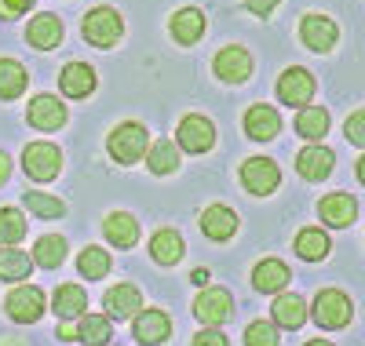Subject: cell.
<instances>
[{"label":"cell","mask_w":365,"mask_h":346,"mask_svg":"<svg viewBox=\"0 0 365 346\" xmlns=\"http://www.w3.org/2000/svg\"><path fill=\"white\" fill-rule=\"evenodd\" d=\"M143 153H146V128L143 124L128 120V124H117L110 132V157L117 164H135Z\"/></svg>","instance_id":"cell-1"},{"label":"cell","mask_w":365,"mask_h":346,"mask_svg":"<svg viewBox=\"0 0 365 346\" xmlns=\"http://www.w3.org/2000/svg\"><path fill=\"white\" fill-rule=\"evenodd\" d=\"M120 33H125V22H120V15L113 8H96L84 15V41L96 44V48H110L120 41Z\"/></svg>","instance_id":"cell-2"},{"label":"cell","mask_w":365,"mask_h":346,"mask_svg":"<svg viewBox=\"0 0 365 346\" xmlns=\"http://www.w3.org/2000/svg\"><path fill=\"white\" fill-rule=\"evenodd\" d=\"M22 168H26L29 179L51 182L58 175V168H63V153H58V146H51V142H29L26 153H22Z\"/></svg>","instance_id":"cell-3"},{"label":"cell","mask_w":365,"mask_h":346,"mask_svg":"<svg viewBox=\"0 0 365 346\" xmlns=\"http://www.w3.org/2000/svg\"><path fill=\"white\" fill-rule=\"evenodd\" d=\"M234 313V299L227 288H205L197 299H194V318L205 325V328H216L223 321H230Z\"/></svg>","instance_id":"cell-4"},{"label":"cell","mask_w":365,"mask_h":346,"mask_svg":"<svg viewBox=\"0 0 365 346\" xmlns=\"http://www.w3.org/2000/svg\"><path fill=\"white\" fill-rule=\"evenodd\" d=\"M351 313H354V306H351V299L340 288L318 292V299H314V321L322 328H344L351 321Z\"/></svg>","instance_id":"cell-5"},{"label":"cell","mask_w":365,"mask_h":346,"mask_svg":"<svg viewBox=\"0 0 365 346\" xmlns=\"http://www.w3.org/2000/svg\"><path fill=\"white\" fill-rule=\"evenodd\" d=\"M241 182H245V190L252 197H267V194L278 190L282 172L274 161H267V157H252V161H245V168H241Z\"/></svg>","instance_id":"cell-6"},{"label":"cell","mask_w":365,"mask_h":346,"mask_svg":"<svg viewBox=\"0 0 365 346\" xmlns=\"http://www.w3.org/2000/svg\"><path fill=\"white\" fill-rule=\"evenodd\" d=\"M314 88H318L314 77H311L307 70L296 66V70H285V73H282V80H278V99H282L285 106H299V110H303V106L314 99Z\"/></svg>","instance_id":"cell-7"},{"label":"cell","mask_w":365,"mask_h":346,"mask_svg":"<svg viewBox=\"0 0 365 346\" xmlns=\"http://www.w3.org/2000/svg\"><path fill=\"white\" fill-rule=\"evenodd\" d=\"M212 142H216V128H212L208 117H197V113L182 117V124H179V146L182 150L205 153V150H212Z\"/></svg>","instance_id":"cell-8"},{"label":"cell","mask_w":365,"mask_h":346,"mask_svg":"<svg viewBox=\"0 0 365 346\" xmlns=\"http://www.w3.org/2000/svg\"><path fill=\"white\" fill-rule=\"evenodd\" d=\"M252 73V55L245 48H223L216 55V77L227 84H245Z\"/></svg>","instance_id":"cell-9"},{"label":"cell","mask_w":365,"mask_h":346,"mask_svg":"<svg viewBox=\"0 0 365 346\" xmlns=\"http://www.w3.org/2000/svg\"><path fill=\"white\" fill-rule=\"evenodd\" d=\"M44 313V292L41 288H15L8 295V318H15L19 325H34L37 318Z\"/></svg>","instance_id":"cell-10"},{"label":"cell","mask_w":365,"mask_h":346,"mask_svg":"<svg viewBox=\"0 0 365 346\" xmlns=\"http://www.w3.org/2000/svg\"><path fill=\"white\" fill-rule=\"evenodd\" d=\"M26 117H29V124H34V128L55 132V128H63V124H66V106L58 103L55 95H37L34 103H29Z\"/></svg>","instance_id":"cell-11"},{"label":"cell","mask_w":365,"mask_h":346,"mask_svg":"<svg viewBox=\"0 0 365 346\" xmlns=\"http://www.w3.org/2000/svg\"><path fill=\"white\" fill-rule=\"evenodd\" d=\"M299 37H303V44H307L311 51H329L332 44H336V22L332 19H325V15H307L303 19V26H299Z\"/></svg>","instance_id":"cell-12"},{"label":"cell","mask_w":365,"mask_h":346,"mask_svg":"<svg viewBox=\"0 0 365 346\" xmlns=\"http://www.w3.org/2000/svg\"><path fill=\"white\" fill-rule=\"evenodd\" d=\"M172 335V318L165 310H146V313H135V339L146 342V346H158Z\"/></svg>","instance_id":"cell-13"},{"label":"cell","mask_w":365,"mask_h":346,"mask_svg":"<svg viewBox=\"0 0 365 346\" xmlns=\"http://www.w3.org/2000/svg\"><path fill=\"white\" fill-rule=\"evenodd\" d=\"M143 310V295H139V288L135 285H117V288H110L106 292V318L113 321H128V318H135V313Z\"/></svg>","instance_id":"cell-14"},{"label":"cell","mask_w":365,"mask_h":346,"mask_svg":"<svg viewBox=\"0 0 365 346\" xmlns=\"http://www.w3.org/2000/svg\"><path fill=\"white\" fill-rule=\"evenodd\" d=\"M282 132V117H278V110L274 106H252L249 113H245V135L249 139H256V142H267V139H274Z\"/></svg>","instance_id":"cell-15"},{"label":"cell","mask_w":365,"mask_h":346,"mask_svg":"<svg viewBox=\"0 0 365 346\" xmlns=\"http://www.w3.org/2000/svg\"><path fill=\"white\" fill-rule=\"evenodd\" d=\"M332 164H336V157H332V150H325V146H307V150H299V157H296L299 175L311 179V182L329 179L332 175Z\"/></svg>","instance_id":"cell-16"},{"label":"cell","mask_w":365,"mask_h":346,"mask_svg":"<svg viewBox=\"0 0 365 346\" xmlns=\"http://www.w3.org/2000/svg\"><path fill=\"white\" fill-rule=\"evenodd\" d=\"M318 211H322V223H329V226H351L358 219V201L351 194H329V197H322Z\"/></svg>","instance_id":"cell-17"},{"label":"cell","mask_w":365,"mask_h":346,"mask_svg":"<svg viewBox=\"0 0 365 346\" xmlns=\"http://www.w3.org/2000/svg\"><path fill=\"white\" fill-rule=\"evenodd\" d=\"M103 234H106V241H110L113 248H135V241H139V223H135L132 215H125V211H113V215H106Z\"/></svg>","instance_id":"cell-18"},{"label":"cell","mask_w":365,"mask_h":346,"mask_svg":"<svg viewBox=\"0 0 365 346\" xmlns=\"http://www.w3.org/2000/svg\"><path fill=\"white\" fill-rule=\"evenodd\" d=\"M26 41L34 48H41V51H51V48H58V41H63V22H58L55 15H37L26 29Z\"/></svg>","instance_id":"cell-19"},{"label":"cell","mask_w":365,"mask_h":346,"mask_svg":"<svg viewBox=\"0 0 365 346\" xmlns=\"http://www.w3.org/2000/svg\"><path fill=\"white\" fill-rule=\"evenodd\" d=\"M201 230H205V237H212V241H227V237L237 234V215H234L230 208H223V204H212V208L201 215Z\"/></svg>","instance_id":"cell-20"},{"label":"cell","mask_w":365,"mask_h":346,"mask_svg":"<svg viewBox=\"0 0 365 346\" xmlns=\"http://www.w3.org/2000/svg\"><path fill=\"white\" fill-rule=\"evenodd\" d=\"M58 84H63V91L70 99H84L96 91V73H91V66H84V62H70L63 70V77H58Z\"/></svg>","instance_id":"cell-21"},{"label":"cell","mask_w":365,"mask_h":346,"mask_svg":"<svg viewBox=\"0 0 365 346\" xmlns=\"http://www.w3.org/2000/svg\"><path fill=\"white\" fill-rule=\"evenodd\" d=\"M201 33H205V15L197 8H182L172 15V37L179 44H197Z\"/></svg>","instance_id":"cell-22"},{"label":"cell","mask_w":365,"mask_h":346,"mask_svg":"<svg viewBox=\"0 0 365 346\" xmlns=\"http://www.w3.org/2000/svg\"><path fill=\"white\" fill-rule=\"evenodd\" d=\"M252 285L259 292H282L289 285V266L282 259H263L256 270H252Z\"/></svg>","instance_id":"cell-23"},{"label":"cell","mask_w":365,"mask_h":346,"mask_svg":"<svg viewBox=\"0 0 365 346\" xmlns=\"http://www.w3.org/2000/svg\"><path fill=\"white\" fill-rule=\"evenodd\" d=\"M274 321H278L282 328H299L303 321H307V303H303L299 295H278V299H274Z\"/></svg>","instance_id":"cell-24"},{"label":"cell","mask_w":365,"mask_h":346,"mask_svg":"<svg viewBox=\"0 0 365 346\" xmlns=\"http://www.w3.org/2000/svg\"><path fill=\"white\" fill-rule=\"evenodd\" d=\"M84 310H88V295H84V288H77V285H58V288H55V313H58L63 321L81 318Z\"/></svg>","instance_id":"cell-25"},{"label":"cell","mask_w":365,"mask_h":346,"mask_svg":"<svg viewBox=\"0 0 365 346\" xmlns=\"http://www.w3.org/2000/svg\"><path fill=\"white\" fill-rule=\"evenodd\" d=\"M146 164H150V172H154V175H172V172H179V146L168 142V139L154 142V146L146 150Z\"/></svg>","instance_id":"cell-26"},{"label":"cell","mask_w":365,"mask_h":346,"mask_svg":"<svg viewBox=\"0 0 365 346\" xmlns=\"http://www.w3.org/2000/svg\"><path fill=\"white\" fill-rule=\"evenodd\" d=\"M150 256H154L161 266H172L182 259V237L175 230H158L154 241H150Z\"/></svg>","instance_id":"cell-27"},{"label":"cell","mask_w":365,"mask_h":346,"mask_svg":"<svg viewBox=\"0 0 365 346\" xmlns=\"http://www.w3.org/2000/svg\"><path fill=\"white\" fill-rule=\"evenodd\" d=\"M113 335V321L103 318V313H88V318H81V328H77V339L84 346H106Z\"/></svg>","instance_id":"cell-28"},{"label":"cell","mask_w":365,"mask_h":346,"mask_svg":"<svg viewBox=\"0 0 365 346\" xmlns=\"http://www.w3.org/2000/svg\"><path fill=\"white\" fill-rule=\"evenodd\" d=\"M26 91V70L15 58H0V99H19Z\"/></svg>","instance_id":"cell-29"},{"label":"cell","mask_w":365,"mask_h":346,"mask_svg":"<svg viewBox=\"0 0 365 346\" xmlns=\"http://www.w3.org/2000/svg\"><path fill=\"white\" fill-rule=\"evenodd\" d=\"M34 263H29L26 251H15V248H0V281H26Z\"/></svg>","instance_id":"cell-30"},{"label":"cell","mask_w":365,"mask_h":346,"mask_svg":"<svg viewBox=\"0 0 365 346\" xmlns=\"http://www.w3.org/2000/svg\"><path fill=\"white\" fill-rule=\"evenodd\" d=\"M34 259H37V266H44V270H55L58 263L66 259V241L58 237V234H48V237H41V241H37V248H34Z\"/></svg>","instance_id":"cell-31"},{"label":"cell","mask_w":365,"mask_h":346,"mask_svg":"<svg viewBox=\"0 0 365 346\" xmlns=\"http://www.w3.org/2000/svg\"><path fill=\"white\" fill-rule=\"evenodd\" d=\"M296 251H299V259L318 263V259H325V251H329V237L322 230L307 226V230H299V237H296Z\"/></svg>","instance_id":"cell-32"},{"label":"cell","mask_w":365,"mask_h":346,"mask_svg":"<svg viewBox=\"0 0 365 346\" xmlns=\"http://www.w3.org/2000/svg\"><path fill=\"white\" fill-rule=\"evenodd\" d=\"M296 132L303 139H325L329 132V113L325 110H314V106H303V113L296 117Z\"/></svg>","instance_id":"cell-33"},{"label":"cell","mask_w":365,"mask_h":346,"mask_svg":"<svg viewBox=\"0 0 365 346\" xmlns=\"http://www.w3.org/2000/svg\"><path fill=\"white\" fill-rule=\"evenodd\" d=\"M77 270L88 277V281H99L110 273V256L103 248H84L81 256H77Z\"/></svg>","instance_id":"cell-34"},{"label":"cell","mask_w":365,"mask_h":346,"mask_svg":"<svg viewBox=\"0 0 365 346\" xmlns=\"http://www.w3.org/2000/svg\"><path fill=\"white\" fill-rule=\"evenodd\" d=\"M26 237V219L15 208H0V244H19Z\"/></svg>","instance_id":"cell-35"},{"label":"cell","mask_w":365,"mask_h":346,"mask_svg":"<svg viewBox=\"0 0 365 346\" xmlns=\"http://www.w3.org/2000/svg\"><path fill=\"white\" fill-rule=\"evenodd\" d=\"M22 201H26V208H29V211L41 215V219H58V215L66 211V204H63V201H55V197H48V194H26Z\"/></svg>","instance_id":"cell-36"},{"label":"cell","mask_w":365,"mask_h":346,"mask_svg":"<svg viewBox=\"0 0 365 346\" xmlns=\"http://www.w3.org/2000/svg\"><path fill=\"white\" fill-rule=\"evenodd\" d=\"M245 342L249 346H278V328L267 325V321H256V325H249Z\"/></svg>","instance_id":"cell-37"},{"label":"cell","mask_w":365,"mask_h":346,"mask_svg":"<svg viewBox=\"0 0 365 346\" xmlns=\"http://www.w3.org/2000/svg\"><path fill=\"white\" fill-rule=\"evenodd\" d=\"M347 139H351L354 146L365 142V113H361V110H354L351 120H347Z\"/></svg>","instance_id":"cell-38"},{"label":"cell","mask_w":365,"mask_h":346,"mask_svg":"<svg viewBox=\"0 0 365 346\" xmlns=\"http://www.w3.org/2000/svg\"><path fill=\"white\" fill-rule=\"evenodd\" d=\"M34 8V0H0V19H19Z\"/></svg>","instance_id":"cell-39"},{"label":"cell","mask_w":365,"mask_h":346,"mask_svg":"<svg viewBox=\"0 0 365 346\" xmlns=\"http://www.w3.org/2000/svg\"><path fill=\"white\" fill-rule=\"evenodd\" d=\"M194 346H227V339H223L216 328H205V332H197Z\"/></svg>","instance_id":"cell-40"},{"label":"cell","mask_w":365,"mask_h":346,"mask_svg":"<svg viewBox=\"0 0 365 346\" xmlns=\"http://www.w3.org/2000/svg\"><path fill=\"white\" fill-rule=\"evenodd\" d=\"M245 4H249V11H252V15H270L274 8L282 4V0H245Z\"/></svg>","instance_id":"cell-41"},{"label":"cell","mask_w":365,"mask_h":346,"mask_svg":"<svg viewBox=\"0 0 365 346\" xmlns=\"http://www.w3.org/2000/svg\"><path fill=\"white\" fill-rule=\"evenodd\" d=\"M8 175H11V157H8L4 150H0V186L8 182Z\"/></svg>","instance_id":"cell-42"},{"label":"cell","mask_w":365,"mask_h":346,"mask_svg":"<svg viewBox=\"0 0 365 346\" xmlns=\"http://www.w3.org/2000/svg\"><path fill=\"white\" fill-rule=\"evenodd\" d=\"M58 335H63V339H77V328L70 321H63V325H58Z\"/></svg>","instance_id":"cell-43"},{"label":"cell","mask_w":365,"mask_h":346,"mask_svg":"<svg viewBox=\"0 0 365 346\" xmlns=\"http://www.w3.org/2000/svg\"><path fill=\"white\" fill-rule=\"evenodd\" d=\"M208 281V270H194V285H205Z\"/></svg>","instance_id":"cell-44"},{"label":"cell","mask_w":365,"mask_h":346,"mask_svg":"<svg viewBox=\"0 0 365 346\" xmlns=\"http://www.w3.org/2000/svg\"><path fill=\"white\" fill-rule=\"evenodd\" d=\"M307 346H332V342H325V339H314V342H307Z\"/></svg>","instance_id":"cell-45"}]
</instances>
